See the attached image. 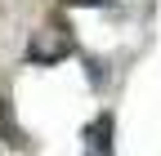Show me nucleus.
<instances>
[{
    "mask_svg": "<svg viewBox=\"0 0 161 156\" xmlns=\"http://www.w3.org/2000/svg\"><path fill=\"white\" fill-rule=\"evenodd\" d=\"M72 49H76V40H72V27L67 23H45L40 31H31V40H27V58L40 63V67L63 63Z\"/></svg>",
    "mask_w": 161,
    "mask_h": 156,
    "instance_id": "obj_1",
    "label": "nucleus"
},
{
    "mask_svg": "<svg viewBox=\"0 0 161 156\" xmlns=\"http://www.w3.org/2000/svg\"><path fill=\"white\" fill-rule=\"evenodd\" d=\"M112 112H103V116H94V121L85 125V147L90 152H98V156H108L112 152Z\"/></svg>",
    "mask_w": 161,
    "mask_h": 156,
    "instance_id": "obj_2",
    "label": "nucleus"
},
{
    "mask_svg": "<svg viewBox=\"0 0 161 156\" xmlns=\"http://www.w3.org/2000/svg\"><path fill=\"white\" fill-rule=\"evenodd\" d=\"M0 138H5V143H18V138H23V129L14 125V116H9V103H5V98H0Z\"/></svg>",
    "mask_w": 161,
    "mask_h": 156,
    "instance_id": "obj_3",
    "label": "nucleus"
},
{
    "mask_svg": "<svg viewBox=\"0 0 161 156\" xmlns=\"http://www.w3.org/2000/svg\"><path fill=\"white\" fill-rule=\"evenodd\" d=\"M63 5H76V9H98V5H108V0H63Z\"/></svg>",
    "mask_w": 161,
    "mask_h": 156,
    "instance_id": "obj_4",
    "label": "nucleus"
}]
</instances>
